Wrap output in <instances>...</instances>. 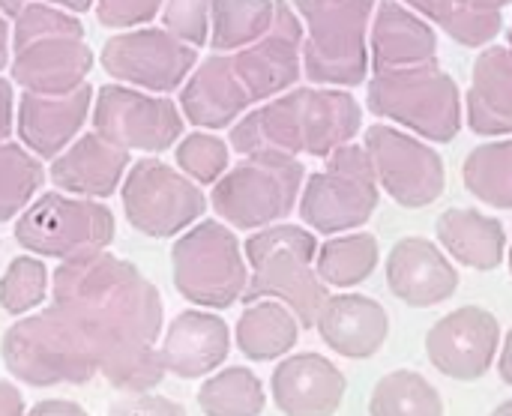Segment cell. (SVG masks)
<instances>
[{
  "label": "cell",
  "mask_w": 512,
  "mask_h": 416,
  "mask_svg": "<svg viewBox=\"0 0 512 416\" xmlns=\"http://www.w3.org/2000/svg\"><path fill=\"white\" fill-rule=\"evenodd\" d=\"M0 416H24V396L9 381H0Z\"/></svg>",
  "instance_id": "cell-44"
},
{
  "label": "cell",
  "mask_w": 512,
  "mask_h": 416,
  "mask_svg": "<svg viewBox=\"0 0 512 416\" xmlns=\"http://www.w3.org/2000/svg\"><path fill=\"white\" fill-rule=\"evenodd\" d=\"M48 297V267L39 255H18L9 261L0 279V309L9 315H27Z\"/></svg>",
  "instance_id": "cell-35"
},
{
  "label": "cell",
  "mask_w": 512,
  "mask_h": 416,
  "mask_svg": "<svg viewBox=\"0 0 512 416\" xmlns=\"http://www.w3.org/2000/svg\"><path fill=\"white\" fill-rule=\"evenodd\" d=\"M510 270H512V249H510Z\"/></svg>",
  "instance_id": "cell-51"
},
{
  "label": "cell",
  "mask_w": 512,
  "mask_h": 416,
  "mask_svg": "<svg viewBox=\"0 0 512 416\" xmlns=\"http://www.w3.org/2000/svg\"><path fill=\"white\" fill-rule=\"evenodd\" d=\"M51 297L81 330L99 375L114 390L138 393L162 384V297L135 264L108 249L60 261L51 273Z\"/></svg>",
  "instance_id": "cell-1"
},
{
  "label": "cell",
  "mask_w": 512,
  "mask_h": 416,
  "mask_svg": "<svg viewBox=\"0 0 512 416\" xmlns=\"http://www.w3.org/2000/svg\"><path fill=\"white\" fill-rule=\"evenodd\" d=\"M165 0H96V18L105 27H138L150 24L162 12Z\"/></svg>",
  "instance_id": "cell-40"
},
{
  "label": "cell",
  "mask_w": 512,
  "mask_h": 416,
  "mask_svg": "<svg viewBox=\"0 0 512 416\" xmlns=\"http://www.w3.org/2000/svg\"><path fill=\"white\" fill-rule=\"evenodd\" d=\"M24 416H90L78 402L69 399H42L36 402Z\"/></svg>",
  "instance_id": "cell-42"
},
{
  "label": "cell",
  "mask_w": 512,
  "mask_h": 416,
  "mask_svg": "<svg viewBox=\"0 0 512 416\" xmlns=\"http://www.w3.org/2000/svg\"><path fill=\"white\" fill-rule=\"evenodd\" d=\"M366 153L372 159L378 183L402 207H429L441 198L447 186V171L441 156L387 126H372L366 132Z\"/></svg>",
  "instance_id": "cell-14"
},
{
  "label": "cell",
  "mask_w": 512,
  "mask_h": 416,
  "mask_svg": "<svg viewBox=\"0 0 512 416\" xmlns=\"http://www.w3.org/2000/svg\"><path fill=\"white\" fill-rule=\"evenodd\" d=\"M12 81L27 93L60 96L81 84H87V72L93 69V51L84 36H42L27 45L12 48Z\"/></svg>",
  "instance_id": "cell-17"
},
{
  "label": "cell",
  "mask_w": 512,
  "mask_h": 416,
  "mask_svg": "<svg viewBox=\"0 0 512 416\" xmlns=\"http://www.w3.org/2000/svg\"><path fill=\"white\" fill-rule=\"evenodd\" d=\"M231 351V333L228 324L201 309L180 312L165 336L159 339V360L165 375L192 381V378H207L213 375Z\"/></svg>",
  "instance_id": "cell-20"
},
{
  "label": "cell",
  "mask_w": 512,
  "mask_h": 416,
  "mask_svg": "<svg viewBox=\"0 0 512 416\" xmlns=\"http://www.w3.org/2000/svg\"><path fill=\"white\" fill-rule=\"evenodd\" d=\"M465 186L480 201L512 210V141L477 147L465 162Z\"/></svg>",
  "instance_id": "cell-34"
},
{
  "label": "cell",
  "mask_w": 512,
  "mask_h": 416,
  "mask_svg": "<svg viewBox=\"0 0 512 416\" xmlns=\"http://www.w3.org/2000/svg\"><path fill=\"white\" fill-rule=\"evenodd\" d=\"M9 57H12V30L6 24V15L0 12V69L9 63Z\"/></svg>",
  "instance_id": "cell-47"
},
{
  "label": "cell",
  "mask_w": 512,
  "mask_h": 416,
  "mask_svg": "<svg viewBox=\"0 0 512 416\" xmlns=\"http://www.w3.org/2000/svg\"><path fill=\"white\" fill-rule=\"evenodd\" d=\"M108 416H186V408L168 396L138 390V393H123L108 405Z\"/></svg>",
  "instance_id": "cell-41"
},
{
  "label": "cell",
  "mask_w": 512,
  "mask_h": 416,
  "mask_svg": "<svg viewBox=\"0 0 512 416\" xmlns=\"http://www.w3.org/2000/svg\"><path fill=\"white\" fill-rule=\"evenodd\" d=\"M441 246L465 267L474 270H495L504 261L507 252V234L504 225L492 216H483L480 210H447L438 225Z\"/></svg>",
  "instance_id": "cell-25"
},
{
  "label": "cell",
  "mask_w": 512,
  "mask_h": 416,
  "mask_svg": "<svg viewBox=\"0 0 512 416\" xmlns=\"http://www.w3.org/2000/svg\"><path fill=\"white\" fill-rule=\"evenodd\" d=\"M99 63L126 87L168 96L186 84L198 63V48L165 27H135L111 36L99 51Z\"/></svg>",
  "instance_id": "cell-12"
},
{
  "label": "cell",
  "mask_w": 512,
  "mask_h": 416,
  "mask_svg": "<svg viewBox=\"0 0 512 416\" xmlns=\"http://www.w3.org/2000/svg\"><path fill=\"white\" fill-rule=\"evenodd\" d=\"M15 240L24 252L39 258H84L111 246L114 213L96 198L45 192L33 198L27 210L18 216Z\"/></svg>",
  "instance_id": "cell-7"
},
{
  "label": "cell",
  "mask_w": 512,
  "mask_h": 416,
  "mask_svg": "<svg viewBox=\"0 0 512 416\" xmlns=\"http://www.w3.org/2000/svg\"><path fill=\"white\" fill-rule=\"evenodd\" d=\"M177 168L198 186H213L228 171V144L210 132H192L177 144Z\"/></svg>",
  "instance_id": "cell-36"
},
{
  "label": "cell",
  "mask_w": 512,
  "mask_h": 416,
  "mask_svg": "<svg viewBox=\"0 0 512 416\" xmlns=\"http://www.w3.org/2000/svg\"><path fill=\"white\" fill-rule=\"evenodd\" d=\"M504 3L507 0H450V12L444 18V27L459 42L480 45L498 33V27H501L498 9Z\"/></svg>",
  "instance_id": "cell-37"
},
{
  "label": "cell",
  "mask_w": 512,
  "mask_h": 416,
  "mask_svg": "<svg viewBox=\"0 0 512 416\" xmlns=\"http://www.w3.org/2000/svg\"><path fill=\"white\" fill-rule=\"evenodd\" d=\"M510 39H512V33H510Z\"/></svg>",
  "instance_id": "cell-52"
},
{
  "label": "cell",
  "mask_w": 512,
  "mask_h": 416,
  "mask_svg": "<svg viewBox=\"0 0 512 416\" xmlns=\"http://www.w3.org/2000/svg\"><path fill=\"white\" fill-rule=\"evenodd\" d=\"M120 198L129 225L153 240L183 234L207 210V198L198 183L159 159H138L129 165Z\"/></svg>",
  "instance_id": "cell-11"
},
{
  "label": "cell",
  "mask_w": 512,
  "mask_h": 416,
  "mask_svg": "<svg viewBox=\"0 0 512 416\" xmlns=\"http://www.w3.org/2000/svg\"><path fill=\"white\" fill-rule=\"evenodd\" d=\"M489 416H512V399L501 402V405H498V408H495V411H492Z\"/></svg>",
  "instance_id": "cell-50"
},
{
  "label": "cell",
  "mask_w": 512,
  "mask_h": 416,
  "mask_svg": "<svg viewBox=\"0 0 512 416\" xmlns=\"http://www.w3.org/2000/svg\"><path fill=\"white\" fill-rule=\"evenodd\" d=\"M303 165L285 153H249L216 183L210 204L222 222L240 231H258L291 216L300 201Z\"/></svg>",
  "instance_id": "cell-5"
},
{
  "label": "cell",
  "mask_w": 512,
  "mask_h": 416,
  "mask_svg": "<svg viewBox=\"0 0 512 416\" xmlns=\"http://www.w3.org/2000/svg\"><path fill=\"white\" fill-rule=\"evenodd\" d=\"M231 66L252 102L279 96L300 78L303 24L288 0H276V18L270 30L246 48L228 51Z\"/></svg>",
  "instance_id": "cell-16"
},
{
  "label": "cell",
  "mask_w": 512,
  "mask_h": 416,
  "mask_svg": "<svg viewBox=\"0 0 512 416\" xmlns=\"http://www.w3.org/2000/svg\"><path fill=\"white\" fill-rule=\"evenodd\" d=\"M57 33H69V36H84V27L81 21L54 6V3H30L24 6L18 15H15V24H12V48L18 45H27L33 39H42V36H57Z\"/></svg>",
  "instance_id": "cell-38"
},
{
  "label": "cell",
  "mask_w": 512,
  "mask_h": 416,
  "mask_svg": "<svg viewBox=\"0 0 512 416\" xmlns=\"http://www.w3.org/2000/svg\"><path fill=\"white\" fill-rule=\"evenodd\" d=\"M489 93H501V96L468 105L471 129L480 135L512 132V51L495 48L477 60L471 96H489Z\"/></svg>",
  "instance_id": "cell-28"
},
{
  "label": "cell",
  "mask_w": 512,
  "mask_h": 416,
  "mask_svg": "<svg viewBox=\"0 0 512 416\" xmlns=\"http://www.w3.org/2000/svg\"><path fill=\"white\" fill-rule=\"evenodd\" d=\"M372 48H375L372 54L375 72H384L387 66H402V63H426L435 57V33L417 15L387 0L378 9Z\"/></svg>",
  "instance_id": "cell-27"
},
{
  "label": "cell",
  "mask_w": 512,
  "mask_h": 416,
  "mask_svg": "<svg viewBox=\"0 0 512 416\" xmlns=\"http://www.w3.org/2000/svg\"><path fill=\"white\" fill-rule=\"evenodd\" d=\"M414 9H420V12H426L429 18H435L438 24H444V18H447V12H450V0H408Z\"/></svg>",
  "instance_id": "cell-45"
},
{
  "label": "cell",
  "mask_w": 512,
  "mask_h": 416,
  "mask_svg": "<svg viewBox=\"0 0 512 416\" xmlns=\"http://www.w3.org/2000/svg\"><path fill=\"white\" fill-rule=\"evenodd\" d=\"M360 129V108L342 90H291L231 126L237 153L330 156Z\"/></svg>",
  "instance_id": "cell-2"
},
{
  "label": "cell",
  "mask_w": 512,
  "mask_h": 416,
  "mask_svg": "<svg viewBox=\"0 0 512 416\" xmlns=\"http://www.w3.org/2000/svg\"><path fill=\"white\" fill-rule=\"evenodd\" d=\"M375 0H291L306 24L303 66L318 84H360L366 78V24Z\"/></svg>",
  "instance_id": "cell-8"
},
{
  "label": "cell",
  "mask_w": 512,
  "mask_h": 416,
  "mask_svg": "<svg viewBox=\"0 0 512 416\" xmlns=\"http://www.w3.org/2000/svg\"><path fill=\"white\" fill-rule=\"evenodd\" d=\"M171 273L177 294L201 309H228L243 300L249 285L240 240L216 219H204L177 237L171 246Z\"/></svg>",
  "instance_id": "cell-6"
},
{
  "label": "cell",
  "mask_w": 512,
  "mask_h": 416,
  "mask_svg": "<svg viewBox=\"0 0 512 416\" xmlns=\"http://www.w3.org/2000/svg\"><path fill=\"white\" fill-rule=\"evenodd\" d=\"M300 216L321 234L360 228L378 207V177L366 147L342 144L300 192Z\"/></svg>",
  "instance_id": "cell-9"
},
{
  "label": "cell",
  "mask_w": 512,
  "mask_h": 416,
  "mask_svg": "<svg viewBox=\"0 0 512 416\" xmlns=\"http://www.w3.org/2000/svg\"><path fill=\"white\" fill-rule=\"evenodd\" d=\"M45 3H54L66 12H87L93 6V0H45Z\"/></svg>",
  "instance_id": "cell-48"
},
{
  "label": "cell",
  "mask_w": 512,
  "mask_h": 416,
  "mask_svg": "<svg viewBox=\"0 0 512 416\" xmlns=\"http://www.w3.org/2000/svg\"><path fill=\"white\" fill-rule=\"evenodd\" d=\"M237 348L243 357L255 363H270L285 357L300 336L297 315L279 300H255L246 303L237 321Z\"/></svg>",
  "instance_id": "cell-26"
},
{
  "label": "cell",
  "mask_w": 512,
  "mask_h": 416,
  "mask_svg": "<svg viewBox=\"0 0 512 416\" xmlns=\"http://www.w3.org/2000/svg\"><path fill=\"white\" fill-rule=\"evenodd\" d=\"M198 408L204 416H261L267 408V393L252 369L228 366L201 384Z\"/></svg>",
  "instance_id": "cell-30"
},
{
  "label": "cell",
  "mask_w": 512,
  "mask_h": 416,
  "mask_svg": "<svg viewBox=\"0 0 512 416\" xmlns=\"http://www.w3.org/2000/svg\"><path fill=\"white\" fill-rule=\"evenodd\" d=\"M270 393L285 416H336L348 378L321 354H294L273 369Z\"/></svg>",
  "instance_id": "cell-19"
},
{
  "label": "cell",
  "mask_w": 512,
  "mask_h": 416,
  "mask_svg": "<svg viewBox=\"0 0 512 416\" xmlns=\"http://www.w3.org/2000/svg\"><path fill=\"white\" fill-rule=\"evenodd\" d=\"M249 105L252 99L246 96L228 51H216L198 69H192L180 93L183 114L201 129L234 126Z\"/></svg>",
  "instance_id": "cell-24"
},
{
  "label": "cell",
  "mask_w": 512,
  "mask_h": 416,
  "mask_svg": "<svg viewBox=\"0 0 512 416\" xmlns=\"http://www.w3.org/2000/svg\"><path fill=\"white\" fill-rule=\"evenodd\" d=\"M15 129V99H12V84L0 78V144L9 141Z\"/></svg>",
  "instance_id": "cell-43"
},
{
  "label": "cell",
  "mask_w": 512,
  "mask_h": 416,
  "mask_svg": "<svg viewBox=\"0 0 512 416\" xmlns=\"http://www.w3.org/2000/svg\"><path fill=\"white\" fill-rule=\"evenodd\" d=\"M93 129L123 150L162 153L180 141L183 114L168 96L105 84L93 96Z\"/></svg>",
  "instance_id": "cell-13"
},
{
  "label": "cell",
  "mask_w": 512,
  "mask_h": 416,
  "mask_svg": "<svg viewBox=\"0 0 512 416\" xmlns=\"http://www.w3.org/2000/svg\"><path fill=\"white\" fill-rule=\"evenodd\" d=\"M369 416H447V405L429 378L414 369H396L375 384Z\"/></svg>",
  "instance_id": "cell-29"
},
{
  "label": "cell",
  "mask_w": 512,
  "mask_h": 416,
  "mask_svg": "<svg viewBox=\"0 0 512 416\" xmlns=\"http://www.w3.org/2000/svg\"><path fill=\"white\" fill-rule=\"evenodd\" d=\"M276 18V0H213L210 42L216 51H237L261 39Z\"/></svg>",
  "instance_id": "cell-32"
},
{
  "label": "cell",
  "mask_w": 512,
  "mask_h": 416,
  "mask_svg": "<svg viewBox=\"0 0 512 416\" xmlns=\"http://www.w3.org/2000/svg\"><path fill=\"white\" fill-rule=\"evenodd\" d=\"M501 348V324L480 306H462L426 333L429 363L453 381H480L489 375Z\"/></svg>",
  "instance_id": "cell-15"
},
{
  "label": "cell",
  "mask_w": 512,
  "mask_h": 416,
  "mask_svg": "<svg viewBox=\"0 0 512 416\" xmlns=\"http://www.w3.org/2000/svg\"><path fill=\"white\" fill-rule=\"evenodd\" d=\"M498 375H501V381H504V384H510L512 387V330L507 333V339H504V348H501Z\"/></svg>",
  "instance_id": "cell-46"
},
{
  "label": "cell",
  "mask_w": 512,
  "mask_h": 416,
  "mask_svg": "<svg viewBox=\"0 0 512 416\" xmlns=\"http://www.w3.org/2000/svg\"><path fill=\"white\" fill-rule=\"evenodd\" d=\"M369 108L378 117H393L396 123H405L432 141H453L462 126L453 78L423 63L414 69L375 72L369 87Z\"/></svg>",
  "instance_id": "cell-10"
},
{
  "label": "cell",
  "mask_w": 512,
  "mask_h": 416,
  "mask_svg": "<svg viewBox=\"0 0 512 416\" xmlns=\"http://www.w3.org/2000/svg\"><path fill=\"white\" fill-rule=\"evenodd\" d=\"M90 111H93L90 84H81L60 96L24 90L15 111V129L30 153H36L39 159H54L78 138Z\"/></svg>",
  "instance_id": "cell-18"
},
{
  "label": "cell",
  "mask_w": 512,
  "mask_h": 416,
  "mask_svg": "<svg viewBox=\"0 0 512 416\" xmlns=\"http://www.w3.org/2000/svg\"><path fill=\"white\" fill-rule=\"evenodd\" d=\"M33 0H0V12L6 15V18H15L24 6H30Z\"/></svg>",
  "instance_id": "cell-49"
},
{
  "label": "cell",
  "mask_w": 512,
  "mask_h": 416,
  "mask_svg": "<svg viewBox=\"0 0 512 416\" xmlns=\"http://www.w3.org/2000/svg\"><path fill=\"white\" fill-rule=\"evenodd\" d=\"M210 18H213V0H165L162 3L165 30L195 48L210 42Z\"/></svg>",
  "instance_id": "cell-39"
},
{
  "label": "cell",
  "mask_w": 512,
  "mask_h": 416,
  "mask_svg": "<svg viewBox=\"0 0 512 416\" xmlns=\"http://www.w3.org/2000/svg\"><path fill=\"white\" fill-rule=\"evenodd\" d=\"M0 354L9 375L27 387L87 384L99 375L87 339L54 303L36 315H21L3 333Z\"/></svg>",
  "instance_id": "cell-4"
},
{
  "label": "cell",
  "mask_w": 512,
  "mask_h": 416,
  "mask_svg": "<svg viewBox=\"0 0 512 416\" xmlns=\"http://www.w3.org/2000/svg\"><path fill=\"white\" fill-rule=\"evenodd\" d=\"M243 255L252 267L243 303L279 300L297 315L303 330H312L321 306L330 297L327 285L312 267L318 255L315 234L300 225H267L246 240Z\"/></svg>",
  "instance_id": "cell-3"
},
{
  "label": "cell",
  "mask_w": 512,
  "mask_h": 416,
  "mask_svg": "<svg viewBox=\"0 0 512 416\" xmlns=\"http://www.w3.org/2000/svg\"><path fill=\"white\" fill-rule=\"evenodd\" d=\"M387 285L402 303L414 309H432L456 294L459 273L435 243L423 237H405L387 258Z\"/></svg>",
  "instance_id": "cell-22"
},
{
  "label": "cell",
  "mask_w": 512,
  "mask_h": 416,
  "mask_svg": "<svg viewBox=\"0 0 512 416\" xmlns=\"http://www.w3.org/2000/svg\"><path fill=\"white\" fill-rule=\"evenodd\" d=\"M45 183V168L24 144H0V225L18 219Z\"/></svg>",
  "instance_id": "cell-33"
},
{
  "label": "cell",
  "mask_w": 512,
  "mask_h": 416,
  "mask_svg": "<svg viewBox=\"0 0 512 416\" xmlns=\"http://www.w3.org/2000/svg\"><path fill=\"white\" fill-rule=\"evenodd\" d=\"M129 150L108 141L102 132H87L75 138L63 153L51 159L48 177L60 192L81 198H108L120 189L129 171Z\"/></svg>",
  "instance_id": "cell-21"
},
{
  "label": "cell",
  "mask_w": 512,
  "mask_h": 416,
  "mask_svg": "<svg viewBox=\"0 0 512 416\" xmlns=\"http://www.w3.org/2000/svg\"><path fill=\"white\" fill-rule=\"evenodd\" d=\"M315 330L321 333L324 345L345 360H369L375 357L387 336L390 318L384 306L363 294H336L327 297L315 318Z\"/></svg>",
  "instance_id": "cell-23"
},
{
  "label": "cell",
  "mask_w": 512,
  "mask_h": 416,
  "mask_svg": "<svg viewBox=\"0 0 512 416\" xmlns=\"http://www.w3.org/2000/svg\"><path fill=\"white\" fill-rule=\"evenodd\" d=\"M378 267V240L375 234H345L318 246L315 270L324 285L333 288H354L366 282Z\"/></svg>",
  "instance_id": "cell-31"
}]
</instances>
